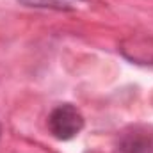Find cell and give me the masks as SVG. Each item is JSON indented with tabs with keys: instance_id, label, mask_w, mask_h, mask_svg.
Wrapping results in <instances>:
<instances>
[{
	"instance_id": "1",
	"label": "cell",
	"mask_w": 153,
	"mask_h": 153,
	"mask_svg": "<svg viewBox=\"0 0 153 153\" xmlns=\"http://www.w3.org/2000/svg\"><path fill=\"white\" fill-rule=\"evenodd\" d=\"M48 130L50 134L59 139V141H70L76 137L84 125H85V119L82 112L76 109L75 105L71 103H61L57 105L50 114H48Z\"/></svg>"
},
{
	"instance_id": "2",
	"label": "cell",
	"mask_w": 153,
	"mask_h": 153,
	"mask_svg": "<svg viewBox=\"0 0 153 153\" xmlns=\"http://www.w3.org/2000/svg\"><path fill=\"white\" fill-rule=\"evenodd\" d=\"M117 153H153V128L148 125H132L125 128L116 144Z\"/></svg>"
},
{
	"instance_id": "3",
	"label": "cell",
	"mask_w": 153,
	"mask_h": 153,
	"mask_svg": "<svg viewBox=\"0 0 153 153\" xmlns=\"http://www.w3.org/2000/svg\"><path fill=\"white\" fill-rule=\"evenodd\" d=\"M119 52L130 62L153 68V34L148 32L130 34L119 43Z\"/></svg>"
},
{
	"instance_id": "4",
	"label": "cell",
	"mask_w": 153,
	"mask_h": 153,
	"mask_svg": "<svg viewBox=\"0 0 153 153\" xmlns=\"http://www.w3.org/2000/svg\"><path fill=\"white\" fill-rule=\"evenodd\" d=\"M20 4L23 5H29V7H43V9H57V11H62V9H71L68 2L64 0H18Z\"/></svg>"
},
{
	"instance_id": "5",
	"label": "cell",
	"mask_w": 153,
	"mask_h": 153,
	"mask_svg": "<svg viewBox=\"0 0 153 153\" xmlns=\"http://www.w3.org/2000/svg\"><path fill=\"white\" fill-rule=\"evenodd\" d=\"M0 132H2V128H0Z\"/></svg>"
}]
</instances>
